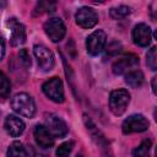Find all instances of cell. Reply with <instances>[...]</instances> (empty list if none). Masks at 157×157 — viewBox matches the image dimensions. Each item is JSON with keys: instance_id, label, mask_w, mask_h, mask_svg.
I'll list each match as a JSON object with an SVG mask.
<instances>
[{"instance_id": "cell-1", "label": "cell", "mask_w": 157, "mask_h": 157, "mask_svg": "<svg viewBox=\"0 0 157 157\" xmlns=\"http://www.w3.org/2000/svg\"><path fill=\"white\" fill-rule=\"evenodd\" d=\"M83 124L87 129V131L90 132L92 140L94 141V144L99 147L102 157H113L112 150L109 147V142L107 141L105 136L103 135V132L96 126V124L92 121V119L90 117H87L86 114H83Z\"/></svg>"}, {"instance_id": "cell-2", "label": "cell", "mask_w": 157, "mask_h": 157, "mask_svg": "<svg viewBox=\"0 0 157 157\" xmlns=\"http://www.w3.org/2000/svg\"><path fill=\"white\" fill-rule=\"evenodd\" d=\"M11 107L16 113L26 118H33V115L36 114V103L33 98L25 92L16 93L12 97Z\"/></svg>"}, {"instance_id": "cell-3", "label": "cell", "mask_w": 157, "mask_h": 157, "mask_svg": "<svg viewBox=\"0 0 157 157\" xmlns=\"http://www.w3.org/2000/svg\"><path fill=\"white\" fill-rule=\"evenodd\" d=\"M130 103V93L124 88H118L110 92L109 94V109L110 112L120 117L125 113L128 105Z\"/></svg>"}, {"instance_id": "cell-4", "label": "cell", "mask_w": 157, "mask_h": 157, "mask_svg": "<svg viewBox=\"0 0 157 157\" xmlns=\"http://www.w3.org/2000/svg\"><path fill=\"white\" fill-rule=\"evenodd\" d=\"M42 91L49 99H52L55 103H63L65 99L63 81L56 76L45 81L42 86Z\"/></svg>"}, {"instance_id": "cell-5", "label": "cell", "mask_w": 157, "mask_h": 157, "mask_svg": "<svg viewBox=\"0 0 157 157\" xmlns=\"http://www.w3.org/2000/svg\"><path fill=\"white\" fill-rule=\"evenodd\" d=\"M150 126V123L147 118H145L142 114H131L128 117L123 124H121V130L123 134H132V132H142L146 131Z\"/></svg>"}, {"instance_id": "cell-6", "label": "cell", "mask_w": 157, "mask_h": 157, "mask_svg": "<svg viewBox=\"0 0 157 157\" xmlns=\"http://www.w3.org/2000/svg\"><path fill=\"white\" fill-rule=\"evenodd\" d=\"M44 32L49 37V39L54 43L60 42L66 34V27L61 18L52 17L44 23Z\"/></svg>"}, {"instance_id": "cell-7", "label": "cell", "mask_w": 157, "mask_h": 157, "mask_svg": "<svg viewBox=\"0 0 157 157\" xmlns=\"http://www.w3.org/2000/svg\"><path fill=\"white\" fill-rule=\"evenodd\" d=\"M44 121H45V128L49 130V132L53 135V137H64L66 136L69 128L66 123L56 114L49 113L44 115Z\"/></svg>"}, {"instance_id": "cell-8", "label": "cell", "mask_w": 157, "mask_h": 157, "mask_svg": "<svg viewBox=\"0 0 157 157\" xmlns=\"http://www.w3.org/2000/svg\"><path fill=\"white\" fill-rule=\"evenodd\" d=\"M107 43V34L103 29H97L92 32L86 38V49L87 53L92 56L98 55L105 47Z\"/></svg>"}, {"instance_id": "cell-9", "label": "cell", "mask_w": 157, "mask_h": 157, "mask_svg": "<svg viewBox=\"0 0 157 157\" xmlns=\"http://www.w3.org/2000/svg\"><path fill=\"white\" fill-rule=\"evenodd\" d=\"M75 21L82 28H92L98 22V15L92 7L82 6L76 11Z\"/></svg>"}, {"instance_id": "cell-10", "label": "cell", "mask_w": 157, "mask_h": 157, "mask_svg": "<svg viewBox=\"0 0 157 157\" xmlns=\"http://www.w3.org/2000/svg\"><path fill=\"white\" fill-rule=\"evenodd\" d=\"M33 54L37 59V63L39 65V67L43 70V71H49L53 69L54 66V55L53 53L44 45L42 44H36L33 47Z\"/></svg>"}, {"instance_id": "cell-11", "label": "cell", "mask_w": 157, "mask_h": 157, "mask_svg": "<svg viewBox=\"0 0 157 157\" xmlns=\"http://www.w3.org/2000/svg\"><path fill=\"white\" fill-rule=\"evenodd\" d=\"M137 65H139V58L135 54H126L113 64L112 70L114 75H125Z\"/></svg>"}, {"instance_id": "cell-12", "label": "cell", "mask_w": 157, "mask_h": 157, "mask_svg": "<svg viewBox=\"0 0 157 157\" xmlns=\"http://www.w3.org/2000/svg\"><path fill=\"white\" fill-rule=\"evenodd\" d=\"M7 26L11 29V36H10V42L12 47H20L26 42V28L25 26L18 22L15 17L9 18Z\"/></svg>"}, {"instance_id": "cell-13", "label": "cell", "mask_w": 157, "mask_h": 157, "mask_svg": "<svg viewBox=\"0 0 157 157\" xmlns=\"http://www.w3.org/2000/svg\"><path fill=\"white\" fill-rule=\"evenodd\" d=\"M132 40L139 47H148L152 40V29L146 23H139L132 29Z\"/></svg>"}, {"instance_id": "cell-14", "label": "cell", "mask_w": 157, "mask_h": 157, "mask_svg": "<svg viewBox=\"0 0 157 157\" xmlns=\"http://www.w3.org/2000/svg\"><path fill=\"white\" fill-rule=\"evenodd\" d=\"M33 135L37 145L42 148H50L54 145V137L44 125H36Z\"/></svg>"}, {"instance_id": "cell-15", "label": "cell", "mask_w": 157, "mask_h": 157, "mask_svg": "<svg viewBox=\"0 0 157 157\" xmlns=\"http://www.w3.org/2000/svg\"><path fill=\"white\" fill-rule=\"evenodd\" d=\"M4 128L6 130V132L12 136V137H17L20 135H22V132L25 131V123L22 119H20L16 115H7L4 123Z\"/></svg>"}, {"instance_id": "cell-16", "label": "cell", "mask_w": 157, "mask_h": 157, "mask_svg": "<svg viewBox=\"0 0 157 157\" xmlns=\"http://www.w3.org/2000/svg\"><path fill=\"white\" fill-rule=\"evenodd\" d=\"M144 74L140 70H131L125 74V83L131 88H139L144 83Z\"/></svg>"}, {"instance_id": "cell-17", "label": "cell", "mask_w": 157, "mask_h": 157, "mask_svg": "<svg viewBox=\"0 0 157 157\" xmlns=\"http://www.w3.org/2000/svg\"><path fill=\"white\" fill-rule=\"evenodd\" d=\"M28 146H25L21 141H13L6 152V157H27Z\"/></svg>"}, {"instance_id": "cell-18", "label": "cell", "mask_w": 157, "mask_h": 157, "mask_svg": "<svg viewBox=\"0 0 157 157\" xmlns=\"http://www.w3.org/2000/svg\"><path fill=\"white\" fill-rule=\"evenodd\" d=\"M131 13V9L125 5H120L117 7H112L109 10V16L112 20H121Z\"/></svg>"}, {"instance_id": "cell-19", "label": "cell", "mask_w": 157, "mask_h": 157, "mask_svg": "<svg viewBox=\"0 0 157 157\" xmlns=\"http://www.w3.org/2000/svg\"><path fill=\"white\" fill-rule=\"evenodd\" d=\"M151 146H152V141L150 139L144 140L136 148H134V151H132L134 157H150Z\"/></svg>"}, {"instance_id": "cell-20", "label": "cell", "mask_w": 157, "mask_h": 157, "mask_svg": "<svg viewBox=\"0 0 157 157\" xmlns=\"http://www.w3.org/2000/svg\"><path fill=\"white\" fill-rule=\"evenodd\" d=\"M56 9L55 1H39L34 7V15H42L45 12H53Z\"/></svg>"}, {"instance_id": "cell-21", "label": "cell", "mask_w": 157, "mask_h": 157, "mask_svg": "<svg viewBox=\"0 0 157 157\" xmlns=\"http://www.w3.org/2000/svg\"><path fill=\"white\" fill-rule=\"evenodd\" d=\"M11 92V82L9 77L0 71V97L1 98H7Z\"/></svg>"}, {"instance_id": "cell-22", "label": "cell", "mask_w": 157, "mask_h": 157, "mask_svg": "<svg viewBox=\"0 0 157 157\" xmlns=\"http://www.w3.org/2000/svg\"><path fill=\"white\" fill-rule=\"evenodd\" d=\"M74 141H65V142H63L61 145H59L58 146V148H56V151H55V155H56V157H70V155H71V151H72V148H74Z\"/></svg>"}, {"instance_id": "cell-23", "label": "cell", "mask_w": 157, "mask_h": 157, "mask_svg": "<svg viewBox=\"0 0 157 157\" xmlns=\"http://www.w3.org/2000/svg\"><path fill=\"white\" fill-rule=\"evenodd\" d=\"M146 64L150 70L156 71L157 70V48L151 47V49L146 54Z\"/></svg>"}, {"instance_id": "cell-24", "label": "cell", "mask_w": 157, "mask_h": 157, "mask_svg": "<svg viewBox=\"0 0 157 157\" xmlns=\"http://www.w3.org/2000/svg\"><path fill=\"white\" fill-rule=\"evenodd\" d=\"M123 49V45L118 40H112L107 48H105V52H107V55H110V56H114V55H118Z\"/></svg>"}, {"instance_id": "cell-25", "label": "cell", "mask_w": 157, "mask_h": 157, "mask_svg": "<svg viewBox=\"0 0 157 157\" xmlns=\"http://www.w3.org/2000/svg\"><path fill=\"white\" fill-rule=\"evenodd\" d=\"M18 58H20V61L23 64L25 67H29L31 66V56H29L27 49H21L18 52Z\"/></svg>"}, {"instance_id": "cell-26", "label": "cell", "mask_w": 157, "mask_h": 157, "mask_svg": "<svg viewBox=\"0 0 157 157\" xmlns=\"http://www.w3.org/2000/svg\"><path fill=\"white\" fill-rule=\"evenodd\" d=\"M5 39L2 38V37H0V60H2L4 59V56H5Z\"/></svg>"}, {"instance_id": "cell-27", "label": "cell", "mask_w": 157, "mask_h": 157, "mask_svg": "<svg viewBox=\"0 0 157 157\" xmlns=\"http://www.w3.org/2000/svg\"><path fill=\"white\" fill-rule=\"evenodd\" d=\"M27 157H47V156L40 155V153H37L31 146H28V155H27Z\"/></svg>"}, {"instance_id": "cell-28", "label": "cell", "mask_w": 157, "mask_h": 157, "mask_svg": "<svg viewBox=\"0 0 157 157\" xmlns=\"http://www.w3.org/2000/svg\"><path fill=\"white\" fill-rule=\"evenodd\" d=\"M156 80H157V77L155 76V77H152V82H151V86H152V92L156 94Z\"/></svg>"}, {"instance_id": "cell-29", "label": "cell", "mask_w": 157, "mask_h": 157, "mask_svg": "<svg viewBox=\"0 0 157 157\" xmlns=\"http://www.w3.org/2000/svg\"><path fill=\"white\" fill-rule=\"evenodd\" d=\"M76 157H83V156H82V155H77Z\"/></svg>"}]
</instances>
